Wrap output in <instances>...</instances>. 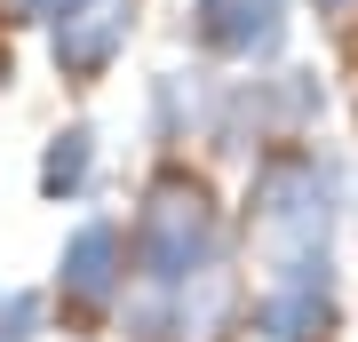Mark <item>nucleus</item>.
Returning <instances> with one entry per match:
<instances>
[{
  "mask_svg": "<svg viewBox=\"0 0 358 342\" xmlns=\"http://www.w3.org/2000/svg\"><path fill=\"white\" fill-rule=\"evenodd\" d=\"M231 318H239V279H231V263H215L192 287H176V334L167 342H223Z\"/></svg>",
  "mask_w": 358,
  "mask_h": 342,
  "instance_id": "7",
  "label": "nucleus"
},
{
  "mask_svg": "<svg viewBox=\"0 0 358 342\" xmlns=\"http://www.w3.org/2000/svg\"><path fill=\"white\" fill-rule=\"evenodd\" d=\"M350 207H358V199H350Z\"/></svg>",
  "mask_w": 358,
  "mask_h": 342,
  "instance_id": "12",
  "label": "nucleus"
},
{
  "mask_svg": "<svg viewBox=\"0 0 358 342\" xmlns=\"http://www.w3.org/2000/svg\"><path fill=\"white\" fill-rule=\"evenodd\" d=\"M128 255H136L143 287H159V294H176V287H192L199 271H215L223 263V223H215L207 183L183 176V167L159 176L152 191H143V215L128 231Z\"/></svg>",
  "mask_w": 358,
  "mask_h": 342,
  "instance_id": "2",
  "label": "nucleus"
},
{
  "mask_svg": "<svg viewBox=\"0 0 358 342\" xmlns=\"http://www.w3.org/2000/svg\"><path fill=\"white\" fill-rule=\"evenodd\" d=\"M128 32H136V0H72L48 24V56L64 80H103L128 48Z\"/></svg>",
  "mask_w": 358,
  "mask_h": 342,
  "instance_id": "3",
  "label": "nucleus"
},
{
  "mask_svg": "<svg viewBox=\"0 0 358 342\" xmlns=\"http://www.w3.org/2000/svg\"><path fill=\"white\" fill-rule=\"evenodd\" d=\"M56 279H64L72 303L103 311L120 294V279H128V239H120V223H80L64 239V255H56Z\"/></svg>",
  "mask_w": 358,
  "mask_h": 342,
  "instance_id": "5",
  "label": "nucleus"
},
{
  "mask_svg": "<svg viewBox=\"0 0 358 342\" xmlns=\"http://www.w3.org/2000/svg\"><path fill=\"white\" fill-rule=\"evenodd\" d=\"M327 327H334V287H319V279H271L255 294L263 342H327Z\"/></svg>",
  "mask_w": 358,
  "mask_h": 342,
  "instance_id": "6",
  "label": "nucleus"
},
{
  "mask_svg": "<svg viewBox=\"0 0 358 342\" xmlns=\"http://www.w3.org/2000/svg\"><path fill=\"white\" fill-rule=\"evenodd\" d=\"M88 176H96V127L48 136V152H40V191H48V199H80Z\"/></svg>",
  "mask_w": 358,
  "mask_h": 342,
  "instance_id": "9",
  "label": "nucleus"
},
{
  "mask_svg": "<svg viewBox=\"0 0 358 342\" xmlns=\"http://www.w3.org/2000/svg\"><path fill=\"white\" fill-rule=\"evenodd\" d=\"M40 334V294L32 287H8L0 294V342H32Z\"/></svg>",
  "mask_w": 358,
  "mask_h": 342,
  "instance_id": "10",
  "label": "nucleus"
},
{
  "mask_svg": "<svg viewBox=\"0 0 358 342\" xmlns=\"http://www.w3.org/2000/svg\"><path fill=\"white\" fill-rule=\"evenodd\" d=\"M334 159L310 152V143H287L255 167L247 183V215H255V247L271 263V279H319L334 287L327 271V239H334Z\"/></svg>",
  "mask_w": 358,
  "mask_h": 342,
  "instance_id": "1",
  "label": "nucleus"
},
{
  "mask_svg": "<svg viewBox=\"0 0 358 342\" xmlns=\"http://www.w3.org/2000/svg\"><path fill=\"white\" fill-rule=\"evenodd\" d=\"M64 8H72V0H8V16H16V24H56Z\"/></svg>",
  "mask_w": 358,
  "mask_h": 342,
  "instance_id": "11",
  "label": "nucleus"
},
{
  "mask_svg": "<svg viewBox=\"0 0 358 342\" xmlns=\"http://www.w3.org/2000/svg\"><path fill=\"white\" fill-rule=\"evenodd\" d=\"M223 96L207 88V72H159L152 80V136L159 143H192V127H215Z\"/></svg>",
  "mask_w": 358,
  "mask_h": 342,
  "instance_id": "8",
  "label": "nucleus"
},
{
  "mask_svg": "<svg viewBox=\"0 0 358 342\" xmlns=\"http://www.w3.org/2000/svg\"><path fill=\"white\" fill-rule=\"evenodd\" d=\"M192 40L231 64H271L287 48V0H192Z\"/></svg>",
  "mask_w": 358,
  "mask_h": 342,
  "instance_id": "4",
  "label": "nucleus"
}]
</instances>
